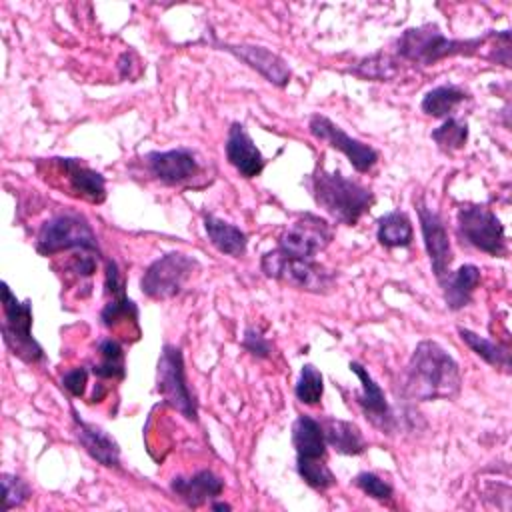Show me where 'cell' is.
I'll list each match as a JSON object with an SVG mask.
<instances>
[{
  "label": "cell",
  "instance_id": "6da1fadb",
  "mask_svg": "<svg viewBox=\"0 0 512 512\" xmlns=\"http://www.w3.org/2000/svg\"><path fill=\"white\" fill-rule=\"evenodd\" d=\"M460 388L458 362L438 342H418L404 370V394L420 402L452 400L460 394Z\"/></svg>",
  "mask_w": 512,
  "mask_h": 512
},
{
  "label": "cell",
  "instance_id": "7a4b0ae2",
  "mask_svg": "<svg viewBox=\"0 0 512 512\" xmlns=\"http://www.w3.org/2000/svg\"><path fill=\"white\" fill-rule=\"evenodd\" d=\"M306 186L314 202L336 222L346 226L358 224V220L374 204V194L370 188L346 178L338 170L330 172L318 166L312 174H308Z\"/></svg>",
  "mask_w": 512,
  "mask_h": 512
},
{
  "label": "cell",
  "instance_id": "3957f363",
  "mask_svg": "<svg viewBox=\"0 0 512 512\" xmlns=\"http://www.w3.org/2000/svg\"><path fill=\"white\" fill-rule=\"evenodd\" d=\"M490 34L476 38H448L436 24H422L406 28L396 40V52L400 58L430 66L452 56H474Z\"/></svg>",
  "mask_w": 512,
  "mask_h": 512
},
{
  "label": "cell",
  "instance_id": "277c9868",
  "mask_svg": "<svg viewBox=\"0 0 512 512\" xmlns=\"http://www.w3.org/2000/svg\"><path fill=\"white\" fill-rule=\"evenodd\" d=\"M260 268L264 276L312 294H328L336 284V274L320 262L310 258H294L278 248L262 256Z\"/></svg>",
  "mask_w": 512,
  "mask_h": 512
},
{
  "label": "cell",
  "instance_id": "5b68a950",
  "mask_svg": "<svg viewBox=\"0 0 512 512\" xmlns=\"http://www.w3.org/2000/svg\"><path fill=\"white\" fill-rule=\"evenodd\" d=\"M2 340L6 348L26 364H36L44 358L42 346L32 336V302H20L6 282H2Z\"/></svg>",
  "mask_w": 512,
  "mask_h": 512
},
{
  "label": "cell",
  "instance_id": "8992f818",
  "mask_svg": "<svg viewBox=\"0 0 512 512\" xmlns=\"http://www.w3.org/2000/svg\"><path fill=\"white\" fill-rule=\"evenodd\" d=\"M156 390L164 404L184 416L188 422L198 420V404L186 382L182 350L174 344H164L156 364Z\"/></svg>",
  "mask_w": 512,
  "mask_h": 512
},
{
  "label": "cell",
  "instance_id": "52a82bcc",
  "mask_svg": "<svg viewBox=\"0 0 512 512\" xmlns=\"http://www.w3.org/2000/svg\"><path fill=\"white\" fill-rule=\"evenodd\" d=\"M82 250L98 254V238L88 220L80 214H56L48 218L36 236V250L42 256H54L64 250Z\"/></svg>",
  "mask_w": 512,
  "mask_h": 512
},
{
  "label": "cell",
  "instance_id": "ba28073f",
  "mask_svg": "<svg viewBox=\"0 0 512 512\" xmlns=\"http://www.w3.org/2000/svg\"><path fill=\"white\" fill-rule=\"evenodd\" d=\"M456 228L462 242L486 252L490 256L504 258L506 232L500 218L484 204H462L456 212Z\"/></svg>",
  "mask_w": 512,
  "mask_h": 512
},
{
  "label": "cell",
  "instance_id": "9c48e42d",
  "mask_svg": "<svg viewBox=\"0 0 512 512\" xmlns=\"http://www.w3.org/2000/svg\"><path fill=\"white\" fill-rule=\"evenodd\" d=\"M198 270V260L184 252H168L156 258L140 278V290L150 300H170L178 296L192 274Z\"/></svg>",
  "mask_w": 512,
  "mask_h": 512
},
{
  "label": "cell",
  "instance_id": "30bf717a",
  "mask_svg": "<svg viewBox=\"0 0 512 512\" xmlns=\"http://www.w3.org/2000/svg\"><path fill=\"white\" fill-rule=\"evenodd\" d=\"M332 242L330 224L316 214H302L278 238V250L294 258H310L328 248Z\"/></svg>",
  "mask_w": 512,
  "mask_h": 512
},
{
  "label": "cell",
  "instance_id": "8fae6325",
  "mask_svg": "<svg viewBox=\"0 0 512 512\" xmlns=\"http://www.w3.org/2000/svg\"><path fill=\"white\" fill-rule=\"evenodd\" d=\"M308 130L316 140L326 142L328 146L340 150L350 164L354 166L356 172H368L374 168V164L378 162V152L370 146L364 144L352 136H348L336 122H332L330 118L322 116V114H314L308 120Z\"/></svg>",
  "mask_w": 512,
  "mask_h": 512
},
{
  "label": "cell",
  "instance_id": "7c38bea8",
  "mask_svg": "<svg viewBox=\"0 0 512 512\" xmlns=\"http://www.w3.org/2000/svg\"><path fill=\"white\" fill-rule=\"evenodd\" d=\"M144 166L154 180H158L166 186L190 182L202 170L196 152L190 148L148 152L144 156Z\"/></svg>",
  "mask_w": 512,
  "mask_h": 512
},
{
  "label": "cell",
  "instance_id": "4fadbf2b",
  "mask_svg": "<svg viewBox=\"0 0 512 512\" xmlns=\"http://www.w3.org/2000/svg\"><path fill=\"white\" fill-rule=\"evenodd\" d=\"M416 208H418V220H420L424 248L430 258L432 272H434L436 280L440 282L450 272V264H452V246H450L448 230H446L442 216L436 210H432L430 206H426L422 200L416 202Z\"/></svg>",
  "mask_w": 512,
  "mask_h": 512
},
{
  "label": "cell",
  "instance_id": "5bb4252c",
  "mask_svg": "<svg viewBox=\"0 0 512 512\" xmlns=\"http://www.w3.org/2000/svg\"><path fill=\"white\" fill-rule=\"evenodd\" d=\"M212 46L232 54L234 58H238L240 62H244L246 66L256 70L260 76H264L270 84H274L278 88H284L292 78L288 62L280 54L268 50L266 46L230 44V42H218V40H214Z\"/></svg>",
  "mask_w": 512,
  "mask_h": 512
},
{
  "label": "cell",
  "instance_id": "9a60e30c",
  "mask_svg": "<svg viewBox=\"0 0 512 512\" xmlns=\"http://www.w3.org/2000/svg\"><path fill=\"white\" fill-rule=\"evenodd\" d=\"M350 372H354L360 380V392L356 396V402H358L360 410L364 412L366 420L380 432L390 434L396 426V418H394V412L384 396V390L380 388V384L370 376V372L362 364L350 362Z\"/></svg>",
  "mask_w": 512,
  "mask_h": 512
},
{
  "label": "cell",
  "instance_id": "2e32d148",
  "mask_svg": "<svg viewBox=\"0 0 512 512\" xmlns=\"http://www.w3.org/2000/svg\"><path fill=\"white\" fill-rule=\"evenodd\" d=\"M226 160L236 168L242 178H256L262 174L266 160L258 146L254 144L252 136L246 132L244 124L232 122L226 134Z\"/></svg>",
  "mask_w": 512,
  "mask_h": 512
},
{
  "label": "cell",
  "instance_id": "e0dca14e",
  "mask_svg": "<svg viewBox=\"0 0 512 512\" xmlns=\"http://www.w3.org/2000/svg\"><path fill=\"white\" fill-rule=\"evenodd\" d=\"M72 422H74V436L78 438L80 446L86 450V454L92 460H96L106 468L120 466V446L104 428L82 420L76 408H72Z\"/></svg>",
  "mask_w": 512,
  "mask_h": 512
},
{
  "label": "cell",
  "instance_id": "ac0fdd59",
  "mask_svg": "<svg viewBox=\"0 0 512 512\" xmlns=\"http://www.w3.org/2000/svg\"><path fill=\"white\" fill-rule=\"evenodd\" d=\"M170 490L188 508H200L222 494L224 480L212 470H198L192 476H174Z\"/></svg>",
  "mask_w": 512,
  "mask_h": 512
},
{
  "label": "cell",
  "instance_id": "d6986e66",
  "mask_svg": "<svg viewBox=\"0 0 512 512\" xmlns=\"http://www.w3.org/2000/svg\"><path fill=\"white\" fill-rule=\"evenodd\" d=\"M64 172L70 190L92 204H100L106 198V180L100 172L88 168L78 158H54Z\"/></svg>",
  "mask_w": 512,
  "mask_h": 512
},
{
  "label": "cell",
  "instance_id": "ffe728a7",
  "mask_svg": "<svg viewBox=\"0 0 512 512\" xmlns=\"http://www.w3.org/2000/svg\"><path fill=\"white\" fill-rule=\"evenodd\" d=\"M480 284V268L474 264H462L458 270H450L442 280L444 302L450 310H462L470 304L476 286Z\"/></svg>",
  "mask_w": 512,
  "mask_h": 512
},
{
  "label": "cell",
  "instance_id": "44dd1931",
  "mask_svg": "<svg viewBox=\"0 0 512 512\" xmlns=\"http://www.w3.org/2000/svg\"><path fill=\"white\" fill-rule=\"evenodd\" d=\"M204 230H206L210 244L220 254H226L232 258H240L246 254L248 236L238 226H234L214 214H204Z\"/></svg>",
  "mask_w": 512,
  "mask_h": 512
},
{
  "label": "cell",
  "instance_id": "7402d4cb",
  "mask_svg": "<svg viewBox=\"0 0 512 512\" xmlns=\"http://www.w3.org/2000/svg\"><path fill=\"white\" fill-rule=\"evenodd\" d=\"M292 444L296 456L302 458H324L326 456V438L322 422L308 414H300L292 424Z\"/></svg>",
  "mask_w": 512,
  "mask_h": 512
},
{
  "label": "cell",
  "instance_id": "603a6c76",
  "mask_svg": "<svg viewBox=\"0 0 512 512\" xmlns=\"http://www.w3.org/2000/svg\"><path fill=\"white\" fill-rule=\"evenodd\" d=\"M322 428H324L326 444L330 448H334L338 454L358 456L366 450V440L354 422L340 420V418H328L322 422Z\"/></svg>",
  "mask_w": 512,
  "mask_h": 512
},
{
  "label": "cell",
  "instance_id": "cb8c5ba5",
  "mask_svg": "<svg viewBox=\"0 0 512 512\" xmlns=\"http://www.w3.org/2000/svg\"><path fill=\"white\" fill-rule=\"evenodd\" d=\"M412 222L406 212L392 210L378 218L376 238L384 248H408L412 244Z\"/></svg>",
  "mask_w": 512,
  "mask_h": 512
},
{
  "label": "cell",
  "instance_id": "d4e9b609",
  "mask_svg": "<svg viewBox=\"0 0 512 512\" xmlns=\"http://www.w3.org/2000/svg\"><path fill=\"white\" fill-rule=\"evenodd\" d=\"M458 336L486 364H490L494 368H500L504 372L510 370V348L506 344H498L494 340H488V338H484V336H480V334H476L468 328H462V326H458Z\"/></svg>",
  "mask_w": 512,
  "mask_h": 512
},
{
  "label": "cell",
  "instance_id": "484cf974",
  "mask_svg": "<svg viewBox=\"0 0 512 512\" xmlns=\"http://www.w3.org/2000/svg\"><path fill=\"white\" fill-rule=\"evenodd\" d=\"M466 98H468V94L460 86L442 84L424 94L420 108L424 114H428L432 118H448V114Z\"/></svg>",
  "mask_w": 512,
  "mask_h": 512
},
{
  "label": "cell",
  "instance_id": "4316f807",
  "mask_svg": "<svg viewBox=\"0 0 512 512\" xmlns=\"http://www.w3.org/2000/svg\"><path fill=\"white\" fill-rule=\"evenodd\" d=\"M100 360L92 366L94 376L100 380H122L126 374L124 348L116 338H104L98 344Z\"/></svg>",
  "mask_w": 512,
  "mask_h": 512
},
{
  "label": "cell",
  "instance_id": "83f0119b",
  "mask_svg": "<svg viewBox=\"0 0 512 512\" xmlns=\"http://www.w3.org/2000/svg\"><path fill=\"white\" fill-rule=\"evenodd\" d=\"M348 72L358 78H364V80L388 82L398 74V62L394 58H390L388 54L378 52V54L358 60L354 66L348 68Z\"/></svg>",
  "mask_w": 512,
  "mask_h": 512
},
{
  "label": "cell",
  "instance_id": "f1b7e54d",
  "mask_svg": "<svg viewBox=\"0 0 512 512\" xmlns=\"http://www.w3.org/2000/svg\"><path fill=\"white\" fill-rule=\"evenodd\" d=\"M296 470H298V476L312 490L326 492L328 488H332L336 484V478H334L332 470L328 468V464L324 462V458H302V456H296Z\"/></svg>",
  "mask_w": 512,
  "mask_h": 512
},
{
  "label": "cell",
  "instance_id": "f546056e",
  "mask_svg": "<svg viewBox=\"0 0 512 512\" xmlns=\"http://www.w3.org/2000/svg\"><path fill=\"white\" fill-rule=\"evenodd\" d=\"M100 320L110 330H118L120 326H128V324L138 328V308L134 300H130L126 294L116 296L102 308Z\"/></svg>",
  "mask_w": 512,
  "mask_h": 512
},
{
  "label": "cell",
  "instance_id": "4dcf8cb0",
  "mask_svg": "<svg viewBox=\"0 0 512 512\" xmlns=\"http://www.w3.org/2000/svg\"><path fill=\"white\" fill-rule=\"evenodd\" d=\"M432 140L442 152H454L466 146L468 142V124L448 116L436 130H432Z\"/></svg>",
  "mask_w": 512,
  "mask_h": 512
},
{
  "label": "cell",
  "instance_id": "1f68e13d",
  "mask_svg": "<svg viewBox=\"0 0 512 512\" xmlns=\"http://www.w3.org/2000/svg\"><path fill=\"white\" fill-rule=\"evenodd\" d=\"M294 394L302 404L314 406L322 400L324 394V378L322 372L314 364H304L300 370V378L294 386Z\"/></svg>",
  "mask_w": 512,
  "mask_h": 512
},
{
  "label": "cell",
  "instance_id": "d6a6232c",
  "mask_svg": "<svg viewBox=\"0 0 512 512\" xmlns=\"http://www.w3.org/2000/svg\"><path fill=\"white\" fill-rule=\"evenodd\" d=\"M2 482V500H4V510H12V508H20L26 504V500L32 496L30 486L16 474H8L4 472L0 476Z\"/></svg>",
  "mask_w": 512,
  "mask_h": 512
},
{
  "label": "cell",
  "instance_id": "836d02e7",
  "mask_svg": "<svg viewBox=\"0 0 512 512\" xmlns=\"http://www.w3.org/2000/svg\"><path fill=\"white\" fill-rule=\"evenodd\" d=\"M354 484H356L366 496H370V498H374V500H378V502H388V500H392V496H394L392 484L386 482L384 478H380V476L374 474V472H360V474H356Z\"/></svg>",
  "mask_w": 512,
  "mask_h": 512
},
{
  "label": "cell",
  "instance_id": "e575fe53",
  "mask_svg": "<svg viewBox=\"0 0 512 512\" xmlns=\"http://www.w3.org/2000/svg\"><path fill=\"white\" fill-rule=\"evenodd\" d=\"M242 348L254 358H268L272 354V344L266 336H262L256 328H246L242 338Z\"/></svg>",
  "mask_w": 512,
  "mask_h": 512
},
{
  "label": "cell",
  "instance_id": "d590c367",
  "mask_svg": "<svg viewBox=\"0 0 512 512\" xmlns=\"http://www.w3.org/2000/svg\"><path fill=\"white\" fill-rule=\"evenodd\" d=\"M86 384H88V370L84 366H76L70 368L62 374V386L64 390H68L70 396L74 398H82L86 392Z\"/></svg>",
  "mask_w": 512,
  "mask_h": 512
},
{
  "label": "cell",
  "instance_id": "8d00e7d4",
  "mask_svg": "<svg viewBox=\"0 0 512 512\" xmlns=\"http://www.w3.org/2000/svg\"><path fill=\"white\" fill-rule=\"evenodd\" d=\"M104 286H106V294L112 296V298L126 294L124 292L126 282H124V276H122L116 260H106V282H104Z\"/></svg>",
  "mask_w": 512,
  "mask_h": 512
},
{
  "label": "cell",
  "instance_id": "74e56055",
  "mask_svg": "<svg viewBox=\"0 0 512 512\" xmlns=\"http://www.w3.org/2000/svg\"><path fill=\"white\" fill-rule=\"evenodd\" d=\"M210 508H212V510H230L232 506H230V504H226V502H212V504H210Z\"/></svg>",
  "mask_w": 512,
  "mask_h": 512
}]
</instances>
